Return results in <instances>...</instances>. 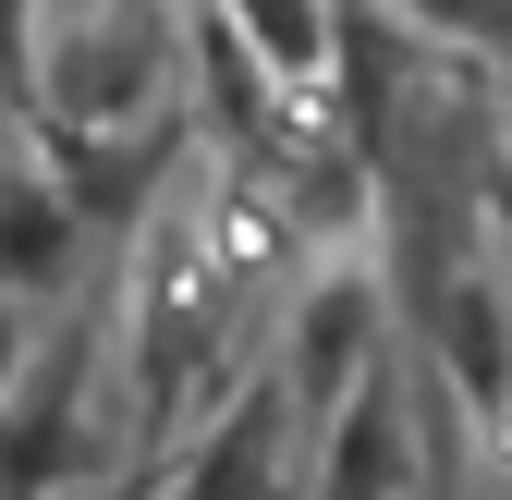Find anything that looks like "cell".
<instances>
[{"label": "cell", "mask_w": 512, "mask_h": 500, "mask_svg": "<svg viewBox=\"0 0 512 500\" xmlns=\"http://www.w3.org/2000/svg\"><path fill=\"white\" fill-rule=\"evenodd\" d=\"M500 464H512V427H500Z\"/></svg>", "instance_id": "14"}, {"label": "cell", "mask_w": 512, "mask_h": 500, "mask_svg": "<svg viewBox=\"0 0 512 500\" xmlns=\"http://www.w3.org/2000/svg\"><path fill=\"white\" fill-rule=\"evenodd\" d=\"M183 61H196V25H171L159 0L49 13L37 122H25V135H135V122H171V74H183Z\"/></svg>", "instance_id": "2"}, {"label": "cell", "mask_w": 512, "mask_h": 500, "mask_svg": "<svg viewBox=\"0 0 512 500\" xmlns=\"http://www.w3.org/2000/svg\"><path fill=\"white\" fill-rule=\"evenodd\" d=\"M305 488H317V427H305L293 379L256 354L244 379L208 403V427L171 452V476L147 500H305Z\"/></svg>", "instance_id": "4"}, {"label": "cell", "mask_w": 512, "mask_h": 500, "mask_svg": "<svg viewBox=\"0 0 512 500\" xmlns=\"http://www.w3.org/2000/svg\"><path fill=\"white\" fill-rule=\"evenodd\" d=\"M37 49H49V13L37 0H0V98L37 122Z\"/></svg>", "instance_id": "12"}, {"label": "cell", "mask_w": 512, "mask_h": 500, "mask_svg": "<svg viewBox=\"0 0 512 500\" xmlns=\"http://www.w3.org/2000/svg\"><path fill=\"white\" fill-rule=\"evenodd\" d=\"M232 257H220V220L208 196L196 208H159L110 269V318H122V379H135V452H171L183 440V403L208 391L220 366V305H232Z\"/></svg>", "instance_id": "1"}, {"label": "cell", "mask_w": 512, "mask_h": 500, "mask_svg": "<svg viewBox=\"0 0 512 500\" xmlns=\"http://www.w3.org/2000/svg\"><path fill=\"white\" fill-rule=\"evenodd\" d=\"M208 13L244 37V61L281 98H317V86L342 74V0H208Z\"/></svg>", "instance_id": "10"}, {"label": "cell", "mask_w": 512, "mask_h": 500, "mask_svg": "<svg viewBox=\"0 0 512 500\" xmlns=\"http://www.w3.org/2000/svg\"><path fill=\"white\" fill-rule=\"evenodd\" d=\"M25 147L49 159V183L74 196V220H86V232H122V244H135L159 208H183L171 183L196 171V110L135 122V135H25Z\"/></svg>", "instance_id": "6"}, {"label": "cell", "mask_w": 512, "mask_h": 500, "mask_svg": "<svg viewBox=\"0 0 512 500\" xmlns=\"http://www.w3.org/2000/svg\"><path fill=\"white\" fill-rule=\"evenodd\" d=\"M305 500H427V403H415L403 366H378L342 403V427L317 440V488Z\"/></svg>", "instance_id": "7"}, {"label": "cell", "mask_w": 512, "mask_h": 500, "mask_svg": "<svg viewBox=\"0 0 512 500\" xmlns=\"http://www.w3.org/2000/svg\"><path fill=\"white\" fill-rule=\"evenodd\" d=\"M86 244H98V232L74 220V196L49 183L37 147L0 159V293H13L25 318H37V305H49V318H61V305H86Z\"/></svg>", "instance_id": "8"}, {"label": "cell", "mask_w": 512, "mask_h": 500, "mask_svg": "<svg viewBox=\"0 0 512 500\" xmlns=\"http://www.w3.org/2000/svg\"><path fill=\"white\" fill-rule=\"evenodd\" d=\"M391 13H415L427 37H452L476 61H512V0H391Z\"/></svg>", "instance_id": "11"}, {"label": "cell", "mask_w": 512, "mask_h": 500, "mask_svg": "<svg viewBox=\"0 0 512 500\" xmlns=\"http://www.w3.org/2000/svg\"><path fill=\"white\" fill-rule=\"evenodd\" d=\"M122 354V318H110V281L86 305H61L37 330L13 403H0V500H61L110 476V427H98V366Z\"/></svg>", "instance_id": "3"}, {"label": "cell", "mask_w": 512, "mask_h": 500, "mask_svg": "<svg viewBox=\"0 0 512 500\" xmlns=\"http://www.w3.org/2000/svg\"><path fill=\"white\" fill-rule=\"evenodd\" d=\"M25 354H37V330H25V305L0 293V403H13V379H25Z\"/></svg>", "instance_id": "13"}, {"label": "cell", "mask_w": 512, "mask_h": 500, "mask_svg": "<svg viewBox=\"0 0 512 500\" xmlns=\"http://www.w3.org/2000/svg\"><path fill=\"white\" fill-rule=\"evenodd\" d=\"M427 366H439L452 403L476 415V440L512 427V293H500L488 269H464V281L427 293Z\"/></svg>", "instance_id": "9"}, {"label": "cell", "mask_w": 512, "mask_h": 500, "mask_svg": "<svg viewBox=\"0 0 512 500\" xmlns=\"http://www.w3.org/2000/svg\"><path fill=\"white\" fill-rule=\"evenodd\" d=\"M269 366L293 379L305 427L330 440V427H342V403L378 379V366H391V293H378V269H366V257H330V269L293 293V318H281Z\"/></svg>", "instance_id": "5"}]
</instances>
